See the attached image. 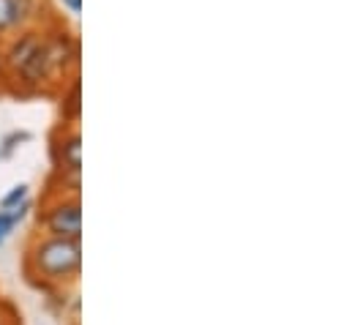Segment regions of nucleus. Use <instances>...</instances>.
Segmentation results:
<instances>
[{
	"instance_id": "obj_1",
	"label": "nucleus",
	"mask_w": 352,
	"mask_h": 325,
	"mask_svg": "<svg viewBox=\"0 0 352 325\" xmlns=\"http://www.w3.org/2000/svg\"><path fill=\"white\" fill-rule=\"evenodd\" d=\"M28 268L33 276L44 282H55V284L69 282L82 268V244L80 238H60V235L41 238L28 251Z\"/></svg>"
},
{
	"instance_id": "obj_2",
	"label": "nucleus",
	"mask_w": 352,
	"mask_h": 325,
	"mask_svg": "<svg viewBox=\"0 0 352 325\" xmlns=\"http://www.w3.org/2000/svg\"><path fill=\"white\" fill-rule=\"evenodd\" d=\"M44 227L50 235L60 238H82V205L77 197L58 200L44 213Z\"/></svg>"
},
{
	"instance_id": "obj_3",
	"label": "nucleus",
	"mask_w": 352,
	"mask_h": 325,
	"mask_svg": "<svg viewBox=\"0 0 352 325\" xmlns=\"http://www.w3.org/2000/svg\"><path fill=\"white\" fill-rule=\"evenodd\" d=\"M55 162H58L63 175L69 172L74 180H80V169H82V137H80V132H69L55 143Z\"/></svg>"
},
{
	"instance_id": "obj_4",
	"label": "nucleus",
	"mask_w": 352,
	"mask_h": 325,
	"mask_svg": "<svg viewBox=\"0 0 352 325\" xmlns=\"http://www.w3.org/2000/svg\"><path fill=\"white\" fill-rule=\"evenodd\" d=\"M41 41H44V33H36V30H28V33L16 36V39L8 44V50L3 52V63H6V69L14 72V74H19V69L30 61V55L38 50Z\"/></svg>"
},
{
	"instance_id": "obj_5",
	"label": "nucleus",
	"mask_w": 352,
	"mask_h": 325,
	"mask_svg": "<svg viewBox=\"0 0 352 325\" xmlns=\"http://www.w3.org/2000/svg\"><path fill=\"white\" fill-rule=\"evenodd\" d=\"M33 14V0H0V33H8Z\"/></svg>"
},
{
	"instance_id": "obj_6",
	"label": "nucleus",
	"mask_w": 352,
	"mask_h": 325,
	"mask_svg": "<svg viewBox=\"0 0 352 325\" xmlns=\"http://www.w3.org/2000/svg\"><path fill=\"white\" fill-rule=\"evenodd\" d=\"M28 211H30V200H25L22 205H16V208H11V211H0V246L6 244V238L16 230V224L28 216Z\"/></svg>"
},
{
	"instance_id": "obj_7",
	"label": "nucleus",
	"mask_w": 352,
	"mask_h": 325,
	"mask_svg": "<svg viewBox=\"0 0 352 325\" xmlns=\"http://www.w3.org/2000/svg\"><path fill=\"white\" fill-rule=\"evenodd\" d=\"M25 200H30V186H28V183H19V186H14V189L0 200V211H11V208L22 205Z\"/></svg>"
},
{
	"instance_id": "obj_8",
	"label": "nucleus",
	"mask_w": 352,
	"mask_h": 325,
	"mask_svg": "<svg viewBox=\"0 0 352 325\" xmlns=\"http://www.w3.org/2000/svg\"><path fill=\"white\" fill-rule=\"evenodd\" d=\"M28 140H30V134H28V132H19V134H11V137H8L6 143H3V151H0V156H8V154H11L14 148H16L14 143H28Z\"/></svg>"
},
{
	"instance_id": "obj_9",
	"label": "nucleus",
	"mask_w": 352,
	"mask_h": 325,
	"mask_svg": "<svg viewBox=\"0 0 352 325\" xmlns=\"http://www.w3.org/2000/svg\"><path fill=\"white\" fill-rule=\"evenodd\" d=\"M60 3H63V8H66L69 14H74V17L82 11V0H60Z\"/></svg>"
},
{
	"instance_id": "obj_10",
	"label": "nucleus",
	"mask_w": 352,
	"mask_h": 325,
	"mask_svg": "<svg viewBox=\"0 0 352 325\" xmlns=\"http://www.w3.org/2000/svg\"><path fill=\"white\" fill-rule=\"evenodd\" d=\"M0 325H3V320H0Z\"/></svg>"
}]
</instances>
